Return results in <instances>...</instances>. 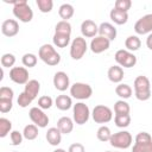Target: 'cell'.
Instances as JSON below:
<instances>
[{
  "mask_svg": "<svg viewBox=\"0 0 152 152\" xmlns=\"http://www.w3.org/2000/svg\"><path fill=\"white\" fill-rule=\"evenodd\" d=\"M36 5L38 6V8L42 13H49V12H51V10L53 7L52 0H37Z\"/></svg>",
  "mask_w": 152,
  "mask_h": 152,
  "instance_id": "34",
  "label": "cell"
},
{
  "mask_svg": "<svg viewBox=\"0 0 152 152\" xmlns=\"http://www.w3.org/2000/svg\"><path fill=\"white\" fill-rule=\"evenodd\" d=\"M134 31L138 34L152 33V13L138 19V21L134 24Z\"/></svg>",
  "mask_w": 152,
  "mask_h": 152,
  "instance_id": "11",
  "label": "cell"
},
{
  "mask_svg": "<svg viewBox=\"0 0 152 152\" xmlns=\"http://www.w3.org/2000/svg\"><path fill=\"white\" fill-rule=\"evenodd\" d=\"M90 116L89 107L83 102H77L72 106V119L77 125H84Z\"/></svg>",
  "mask_w": 152,
  "mask_h": 152,
  "instance_id": "5",
  "label": "cell"
},
{
  "mask_svg": "<svg viewBox=\"0 0 152 152\" xmlns=\"http://www.w3.org/2000/svg\"><path fill=\"white\" fill-rule=\"evenodd\" d=\"M81 33L83 37L93 38L96 36V33H99V26L95 24V21L90 19H86L81 24Z\"/></svg>",
  "mask_w": 152,
  "mask_h": 152,
  "instance_id": "16",
  "label": "cell"
},
{
  "mask_svg": "<svg viewBox=\"0 0 152 152\" xmlns=\"http://www.w3.org/2000/svg\"><path fill=\"white\" fill-rule=\"evenodd\" d=\"M14 93L10 87H1L0 88V99L5 100H13Z\"/></svg>",
  "mask_w": 152,
  "mask_h": 152,
  "instance_id": "41",
  "label": "cell"
},
{
  "mask_svg": "<svg viewBox=\"0 0 152 152\" xmlns=\"http://www.w3.org/2000/svg\"><path fill=\"white\" fill-rule=\"evenodd\" d=\"M115 61L122 68H132L137 64V57L128 50H118L115 52Z\"/></svg>",
  "mask_w": 152,
  "mask_h": 152,
  "instance_id": "9",
  "label": "cell"
},
{
  "mask_svg": "<svg viewBox=\"0 0 152 152\" xmlns=\"http://www.w3.org/2000/svg\"><path fill=\"white\" fill-rule=\"evenodd\" d=\"M23 133H20L19 131H12L11 132V144L17 146V145H20L21 141H23Z\"/></svg>",
  "mask_w": 152,
  "mask_h": 152,
  "instance_id": "42",
  "label": "cell"
},
{
  "mask_svg": "<svg viewBox=\"0 0 152 152\" xmlns=\"http://www.w3.org/2000/svg\"><path fill=\"white\" fill-rule=\"evenodd\" d=\"M53 86L59 91L66 90L69 88V86H70L69 76L64 71H57L55 74V76H53Z\"/></svg>",
  "mask_w": 152,
  "mask_h": 152,
  "instance_id": "15",
  "label": "cell"
},
{
  "mask_svg": "<svg viewBox=\"0 0 152 152\" xmlns=\"http://www.w3.org/2000/svg\"><path fill=\"white\" fill-rule=\"evenodd\" d=\"M87 49H88V45H87V42L83 37H76L72 42H71V45H70V56L72 59L75 61H78L81 59L84 53L87 52Z\"/></svg>",
  "mask_w": 152,
  "mask_h": 152,
  "instance_id": "8",
  "label": "cell"
},
{
  "mask_svg": "<svg viewBox=\"0 0 152 152\" xmlns=\"http://www.w3.org/2000/svg\"><path fill=\"white\" fill-rule=\"evenodd\" d=\"M13 4V14L17 19L23 23H30L33 18V11L28 6L26 0H17L12 1Z\"/></svg>",
  "mask_w": 152,
  "mask_h": 152,
  "instance_id": "1",
  "label": "cell"
},
{
  "mask_svg": "<svg viewBox=\"0 0 152 152\" xmlns=\"http://www.w3.org/2000/svg\"><path fill=\"white\" fill-rule=\"evenodd\" d=\"M132 152H152L151 142H135L132 147Z\"/></svg>",
  "mask_w": 152,
  "mask_h": 152,
  "instance_id": "35",
  "label": "cell"
},
{
  "mask_svg": "<svg viewBox=\"0 0 152 152\" xmlns=\"http://www.w3.org/2000/svg\"><path fill=\"white\" fill-rule=\"evenodd\" d=\"M28 116H30L31 121H32L36 126L40 127V128L46 127L48 124H49V116H48V115L43 112V109H40L39 107H32V108L30 109V112H28Z\"/></svg>",
  "mask_w": 152,
  "mask_h": 152,
  "instance_id": "10",
  "label": "cell"
},
{
  "mask_svg": "<svg viewBox=\"0 0 152 152\" xmlns=\"http://www.w3.org/2000/svg\"><path fill=\"white\" fill-rule=\"evenodd\" d=\"M152 137L147 132H140L135 137V142H151Z\"/></svg>",
  "mask_w": 152,
  "mask_h": 152,
  "instance_id": "44",
  "label": "cell"
},
{
  "mask_svg": "<svg viewBox=\"0 0 152 152\" xmlns=\"http://www.w3.org/2000/svg\"><path fill=\"white\" fill-rule=\"evenodd\" d=\"M46 140L50 145L57 146L62 141V133L57 127H51L46 132Z\"/></svg>",
  "mask_w": 152,
  "mask_h": 152,
  "instance_id": "21",
  "label": "cell"
},
{
  "mask_svg": "<svg viewBox=\"0 0 152 152\" xmlns=\"http://www.w3.org/2000/svg\"><path fill=\"white\" fill-rule=\"evenodd\" d=\"M93 89L89 84L76 82L70 87V95L77 100H87L91 96Z\"/></svg>",
  "mask_w": 152,
  "mask_h": 152,
  "instance_id": "7",
  "label": "cell"
},
{
  "mask_svg": "<svg viewBox=\"0 0 152 152\" xmlns=\"http://www.w3.org/2000/svg\"><path fill=\"white\" fill-rule=\"evenodd\" d=\"M39 90H40V83H39L37 80H30V81L25 84L24 93L33 101V100L37 97Z\"/></svg>",
  "mask_w": 152,
  "mask_h": 152,
  "instance_id": "18",
  "label": "cell"
},
{
  "mask_svg": "<svg viewBox=\"0 0 152 152\" xmlns=\"http://www.w3.org/2000/svg\"><path fill=\"white\" fill-rule=\"evenodd\" d=\"M17 102H18V104H19V107H21V108H25V107H27L28 104H31V102H32V100L23 91V93H20L19 94V96H18V100H17Z\"/></svg>",
  "mask_w": 152,
  "mask_h": 152,
  "instance_id": "40",
  "label": "cell"
},
{
  "mask_svg": "<svg viewBox=\"0 0 152 152\" xmlns=\"http://www.w3.org/2000/svg\"><path fill=\"white\" fill-rule=\"evenodd\" d=\"M38 56H39V58L45 64H48L50 66L57 65L61 62V55L56 51V49L51 44H44V45H42L39 48Z\"/></svg>",
  "mask_w": 152,
  "mask_h": 152,
  "instance_id": "2",
  "label": "cell"
},
{
  "mask_svg": "<svg viewBox=\"0 0 152 152\" xmlns=\"http://www.w3.org/2000/svg\"><path fill=\"white\" fill-rule=\"evenodd\" d=\"M10 78L17 84H26L28 80V71L24 66H13L10 70Z\"/></svg>",
  "mask_w": 152,
  "mask_h": 152,
  "instance_id": "12",
  "label": "cell"
},
{
  "mask_svg": "<svg viewBox=\"0 0 152 152\" xmlns=\"http://www.w3.org/2000/svg\"><path fill=\"white\" fill-rule=\"evenodd\" d=\"M1 32L6 37H14L19 32V24L14 19H6L1 24Z\"/></svg>",
  "mask_w": 152,
  "mask_h": 152,
  "instance_id": "14",
  "label": "cell"
},
{
  "mask_svg": "<svg viewBox=\"0 0 152 152\" xmlns=\"http://www.w3.org/2000/svg\"><path fill=\"white\" fill-rule=\"evenodd\" d=\"M12 129V122L6 118H0V138H5Z\"/></svg>",
  "mask_w": 152,
  "mask_h": 152,
  "instance_id": "33",
  "label": "cell"
},
{
  "mask_svg": "<svg viewBox=\"0 0 152 152\" xmlns=\"http://www.w3.org/2000/svg\"><path fill=\"white\" fill-rule=\"evenodd\" d=\"M134 91L135 97L140 101H146L151 97V83L146 76H138L134 80Z\"/></svg>",
  "mask_w": 152,
  "mask_h": 152,
  "instance_id": "3",
  "label": "cell"
},
{
  "mask_svg": "<svg viewBox=\"0 0 152 152\" xmlns=\"http://www.w3.org/2000/svg\"><path fill=\"white\" fill-rule=\"evenodd\" d=\"M21 62L27 68H33L37 64V56L34 53H25L21 58Z\"/></svg>",
  "mask_w": 152,
  "mask_h": 152,
  "instance_id": "36",
  "label": "cell"
},
{
  "mask_svg": "<svg viewBox=\"0 0 152 152\" xmlns=\"http://www.w3.org/2000/svg\"><path fill=\"white\" fill-rule=\"evenodd\" d=\"M15 63V57L12 53H5L1 57V65L4 68H11Z\"/></svg>",
  "mask_w": 152,
  "mask_h": 152,
  "instance_id": "37",
  "label": "cell"
},
{
  "mask_svg": "<svg viewBox=\"0 0 152 152\" xmlns=\"http://www.w3.org/2000/svg\"><path fill=\"white\" fill-rule=\"evenodd\" d=\"M96 137H97V139H99L100 141L106 142V141H109V140H110L112 132H110L109 127H107V126H101V127L97 129Z\"/></svg>",
  "mask_w": 152,
  "mask_h": 152,
  "instance_id": "32",
  "label": "cell"
},
{
  "mask_svg": "<svg viewBox=\"0 0 152 152\" xmlns=\"http://www.w3.org/2000/svg\"><path fill=\"white\" fill-rule=\"evenodd\" d=\"M106 152H112V151H106Z\"/></svg>",
  "mask_w": 152,
  "mask_h": 152,
  "instance_id": "48",
  "label": "cell"
},
{
  "mask_svg": "<svg viewBox=\"0 0 152 152\" xmlns=\"http://www.w3.org/2000/svg\"><path fill=\"white\" fill-rule=\"evenodd\" d=\"M125 46L128 51H137L141 46V42L138 36H129L125 40Z\"/></svg>",
  "mask_w": 152,
  "mask_h": 152,
  "instance_id": "25",
  "label": "cell"
},
{
  "mask_svg": "<svg viewBox=\"0 0 152 152\" xmlns=\"http://www.w3.org/2000/svg\"><path fill=\"white\" fill-rule=\"evenodd\" d=\"M84 146L80 142H75V144H71L68 152H84Z\"/></svg>",
  "mask_w": 152,
  "mask_h": 152,
  "instance_id": "45",
  "label": "cell"
},
{
  "mask_svg": "<svg viewBox=\"0 0 152 152\" xmlns=\"http://www.w3.org/2000/svg\"><path fill=\"white\" fill-rule=\"evenodd\" d=\"M53 152H66L65 150H63V148H56Z\"/></svg>",
  "mask_w": 152,
  "mask_h": 152,
  "instance_id": "47",
  "label": "cell"
},
{
  "mask_svg": "<svg viewBox=\"0 0 152 152\" xmlns=\"http://www.w3.org/2000/svg\"><path fill=\"white\" fill-rule=\"evenodd\" d=\"M23 135L27 140H34L38 137V126H36L34 124L25 126L23 131Z\"/></svg>",
  "mask_w": 152,
  "mask_h": 152,
  "instance_id": "28",
  "label": "cell"
},
{
  "mask_svg": "<svg viewBox=\"0 0 152 152\" xmlns=\"http://www.w3.org/2000/svg\"><path fill=\"white\" fill-rule=\"evenodd\" d=\"M52 103H53L52 99H51L50 96H48V95L40 96V97L38 99V107H39L40 109H49V108H51Z\"/></svg>",
  "mask_w": 152,
  "mask_h": 152,
  "instance_id": "38",
  "label": "cell"
},
{
  "mask_svg": "<svg viewBox=\"0 0 152 152\" xmlns=\"http://www.w3.org/2000/svg\"><path fill=\"white\" fill-rule=\"evenodd\" d=\"M132 6V1L131 0H116L114 4V8L122 11V12H127Z\"/></svg>",
  "mask_w": 152,
  "mask_h": 152,
  "instance_id": "39",
  "label": "cell"
},
{
  "mask_svg": "<svg viewBox=\"0 0 152 152\" xmlns=\"http://www.w3.org/2000/svg\"><path fill=\"white\" fill-rule=\"evenodd\" d=\"M91 116H93V120L96 124H107V122H109L112 120L113 112L107 106L97 104V106L94 107V109L91 112Z\"/></svg>",
  "mask_w": 152,
  "mask_h": 152,
  "instance_id": "6",
  "label": "cell"
},
{
  "mask_svg": "<svg viewBox=\"0 0 152 152\" xmlns=\"http://www.w3.org/2000/svg\"><path fill=\"white\" fill-rule=\"evenodd\" d=\"M55 33H63V34H71V25L69 21L61 20L55 26Z\"/></svg>",
  "mask_w": 152,
  "mask_h": 152,
  "instance_id": "30",
  "label": "cell"
},
{
  "mask_svg": "<svg viewBox=\"0 0 152 152\" xmlns=\"http://www.w3.org/2000/svg\"><path fill=\"white\" fill-rule=\"evenodd\" d=\"M114 122L118 127L120 128H125L128 127L131 124V116L129 114H120V115H115L114 118Z\"/></svg>",
  "mask_w": 152,
  "mask_h": 152,
  "instance_id": "31",
  "label": "cell"
},
{
  "mask_svg": "<svg viewBox=\"0 0 152 152\" xmlns=\"http://www.w3.org/2000/svg\"><path fill=\"white\" fill-rule=\"evenodd\" d=\"M55 104L59 110H68L72 107V101L68 95H58L55 100Z\"/></svg>",
  "mask_w": 152,
  "mask_h": 152,
  "instance_id": "23",
  "label": "cell"
},
{
  "mask_svg": "<svg viewBox=\"0 0 152 152\" xmlns=\"http://www.w3.org/2000/svg\"><path fill=\"white\" fill-rule=\"evenodd\" d=\"M129 104L124 101V100H119L115 102L114 104V113L115 115H120V114H129Z\"/></svg>",
  "mask_w": 152,
  "mask_h": 152,
  "instance_id": "29",
  "label": "cell"
},
{
  "mask_svg": "<svg viewBox=\"0 0 152 152\" xmlns=\"http://www.w3.org/2000/svg\"><path fill=\"white\" fill-rule=\"evenodd\" d=\"M53 44L57 48H65L70 43V36L69 34H63V33H55L52 38Z\"/></svg>",
  "mask_w": 152,
  "mask_h": 152,
  "instance_id": "27",
  "label": "cell"
},
{
  "mask_svg": "<svg viewBox=\"0 0 152 152\" xmlns=\"http://www.w3.org/2000/svg\"><path fill=\"white\" fill-rule=\"evenodd\" d=\"M12 100H5V99H0V112L1 113H7L12 109Z\"/></svg>",
  "mask_w": 152,
  "mask_h": 152,
  "instance_id": "43",
  "label": "cell"
},
{
  "mask_svg": "<svg viewBox=\"0 0 152 152\" xmlns=\"http://www.w3.org/2000/svg\"><path fill=\"white\" fill-rule=\"evenodd\" d=\"M107 76L110 82L113 83H120L124 78V69L120 65H113L108 69Z\"/></svg>",
  "mask_w": 152,
  "mask_h": 152,
  "instance_id": "19",
  "label": "cell"
},
{
  "mask_svg": "<svg viewBox=\"0 0 152 152\" xmlns=\"http://www.w3.org/2000/svg\"><path fill=\"white\" fill-rule=\"evenodd\" d=\"M99 36L104 37L112 42L116 38V28L110 23H102L99 26Z\"/></svg>",
  "mask_w": 152,
  "mask_h": 152,
  "instance_id": "17",
  "label": "cell"
},
{
  "mask_svg": "<svg viewBox=\"0 0 152 152\" xmlns=\"http://www.w3.org/2000/svg\"><path fill=\"white\" fill-rule=\"evenodd\" d=\"M14 152H17V151H14Z\"/></svg>",
  "mask_w": 152,
  "mask_h": 152,
  "instance_id": "49",
  "label": "cell"
},
{
  "mask_svg": "<svg viewBox=\"0 0 152 152\" xmlns=\"http://www.w3.org/2000/svg\"><path fill=\"white\" fill-rule=\"evenodd\" d=\"M146 45H147V48L150 50H152V33H150L147 36V38H146Z\"/></svg>",
  "mask_w": 152,
  "mask_h": 152,
  "instance_id": "46",
  "label": "cell"
},
{
  "mask_svg": "<svg viewBox=\"0 0 152 152\" xmlns=\"http://www.w3.org/2000/svg\"><path fill=\"white\" fill-rule=\"evenodd\" d=\"M109 45H110V40H108L104 37L97 36V37L91 39V42H90V50L94 53H102L103 51L109 49Z\"/></svg>",
  "mask_w": 152,
  "mask_h": 152,
  "instance_id": "13",
  "label": "cell"
},
{
  "mask_svg": "<svg viewBox=\"0 0 152 152\" xmlns=\"http://www.w3.org/2000/svg\"><path fill=\"white\" fill-rule=\"evenodd\" d=\"M115 93L121 99H129L132 96V88L126 83H119L115 88Z\"/></svg>",
  "mask_w": 152,
  "mask_h": 152,
  "instance_id": "26",
  "label": "cell"
},
{
  "mask_svg": "<svg viewBox=\"0 0 152 152\" xmlns=\"http://www.w3.org/2000/svg\"><path fill=\"white\" fill-rule=\"evenodd\" d=\"M109 17L112 19L113 23L118 24V25H124L127 23L128 20V13L127 12H122V11H119L116 8H113L109 13Z\"/></svg>",
  "mask_w": 152,
  "mask_h": 152,
  "instance_id": "22",
  "label": "cell"
},
{
  "mask_svg": "<svg viewBox=\"0 0 152 152\" xmlns=\"http://www.w3.org/2000/svg\"><path fill=\"white\" fill-rule=\"evenodd\" d=\"M57 128L61 131L62 134H69L74 129V121L69 116H62L57 121Z\"/></svg>",
  "mask_w": 152,
  "mask_h": 152,
  "instance_id": "20",
  "label": "cell"
},
{
  "mask_svg": "<svg viewBox=\"0 0 152 152\" xmlns=\"http://www.w3.org/2000/svg\"><path fill=\"white\" fill-rule=\"evenodd\" d=\"M74 12H75V10H74L72 5H70V4H63V5H61V7H59V10H58L59 17H61L63 20H65V21H68V19L72 18Z\"/></svg>",
  "mask_w": 152,
  "mask_h": 152,
  "instance_id": "24",
  "label": "cell"
},
{
  "mask_svg": "<svg viewBox=\"0 0 152 152\" xmlns=\"http://www.w3.org/2000/svg\"><path fill=\"white\" fill-rule=\"evenodd\" d=\"M132 135L129 132L127 131H120V132H116L114 134H112L110 137V140H109V144L115 147V148H128L131 145H132Z\"/></svg>",
  "mask_w": 152,
  "mask_h": 152,
  "instance_id": "4",
  "label": "cell"
}]
</instances>
